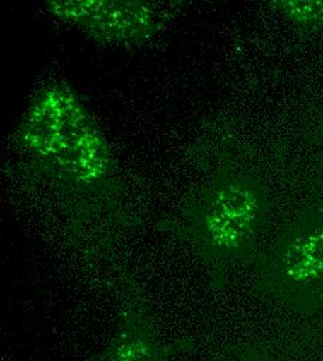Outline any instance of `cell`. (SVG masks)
Wrapping results in <instances>:
<instances>
[{
  "label": "cell",
  "mask_w": 323,
  "mask_h": 361,
  "mask_svg": "<svg viewBox=\"0 0 323 361\" xmlns=\"http://www.w3.org/2000/svg\"><path fill=\"white\" fill-rule=\"evenodd\" d=\"M24 131L30 147L64 173L83 180L106 173L105 143L73 93L41 94L25 118Z\"/></svg>",
  "instance_id": "6da1fadb"
},
{
  "label": "cell",
  "mask_w": 323,
  "mask_h": 361,
  "mask_svg": "<svg viewBox=\"0 0 323 361\" xmlns=\"http://www.w3.org/2000/svg\"><path fill=\"white\" fill-rule=\"evenodd\" d=\"M60 18L105 41H139L160 27V16L143 3L63 1Z\"/></svg>",
  "instance_id": "7a4b0ae2"
},
{
  "label": "cell",
  "mask_w": 323,
  "mask_h": 361,
  "mask_svg": "<svg viewBox=\"0 0 323 361\" xmlns=\"http://www.w3.org/2000/svg\"><path fill=\"white\" fill-rule=\"evenodd\" d=\"M258 213V200L249 190L229 186L212 199L199 219L202 238L218 250H235L254 232Z\"/></svg>",
  "instance_id": "3957f363"
},
{
  "label": "cell",
  "mask_w": 323,
  "mask_h": 361,
  "mask_svg": "<svg viewBox=\"0 0 323 361\" xmlns=\"http://www.w3.org/2000/svg\"><path fill=\"white\" fill-rule=\"evenodd\" d=\"M99 361H169L160 339L139 314H130Z\"/></svg>",
  "instance_id": "277c9868"
},
{
  "label": "cell",
  "mask_w": 323,
  "mask_h": 361,
  "mask_svg": "<svg viewBox=\"0 0 323 361\" xmlns=\"http://www.w3.org/2000/svg\"><path fill=\"white\" fill-rule=\"evenodd\" d=\"M286 275L300 283L323 278V229L297 238L284 255Z\"/></svg>",
  "instance_id": "5b68a950"
},
{
  "label": "cell",
  "mask_w": 323,
  "mask_h": 361,
  "mask_svg": "<svg viewBox=\"0 0 323 361\" xmlns=\"http://www.w3.org/2000/svg\"><path fill=\"white\" fill-rule=\"evenodd\" d=\"M284 13L297 23H323V1H283Z\"/></svg>",
  "instance_id": "8992f818"
}]
</instances>
